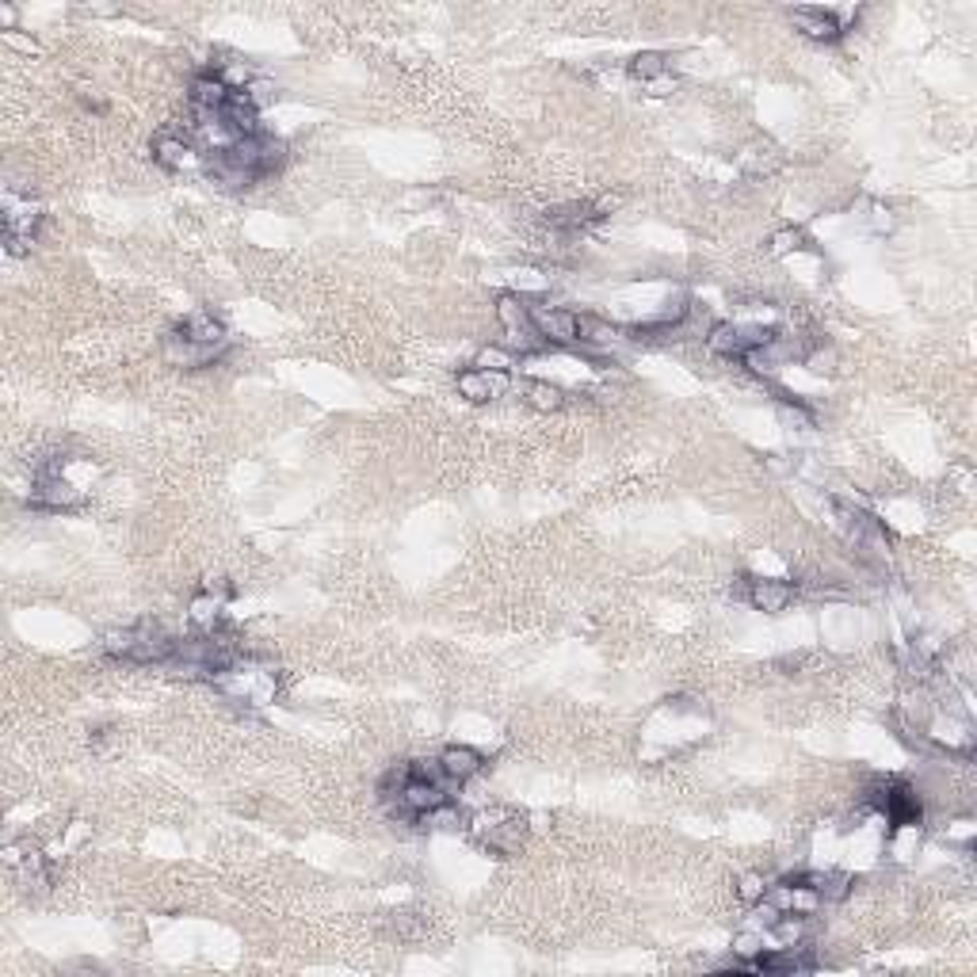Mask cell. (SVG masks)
Segmentation results:
<instances>
[{
  "instance_id": "obj_1",
  "label": "cell",
  "mask_w": 977,
  "mask_h": 977,
  "mask_svg": "<svg viewBox=\"0 0 977 977\" xmlns=\"http://www.w3.org/2000/svg\"><path fill=\"white\" fill-rule=\"evenodd\" d=\"M379 798L387 802L390 818L417 824L455 802V783L443 775L439 760H406L387 772L379 783Z\"/></svg>"
},
{
  "instance_id": "obj_6",
  "label": "cell",
  "mask_w": 977,
  "mask_h": 977,
  "mask_svg": "<svg viewBox=\"0 0 977 977\" xmlns=\"http://www.w3.org/2000/svg\"><path fill=\"white\" fill-rule=\"evenodd\" d=\"M42 206L31 199V192H20L16 184L4 187V248L8 256H27L31 245L39 241L42 229Z\"/></svg>"
},
{
  "instance_id": "obj_25",
  "label": "cell",
  "mask_w": 977,
  "mask_h": 977,
  "mask_svg": "<svg viewBox=\"0 0 977 977\" xmlns=\"http://www.w3.org/2000/svg\"><path fill=\"white\" fill-rule=\"evenodd\" d=\"M802 248H810V237L802 229H779L772 237V256H791L802 253Z\"/></svg>"
},
{
  "instance_id": "obj_3",
  "label": "cell",
  "mask_w": 977,
  "mask_h": 977,
  "mask_svg": "<svg viewBox=\"0 0 977 977\" xmlns=\"http://www.w3.org/2000/svg\"><path fill=\"white\" fill-rule=\"evenodd\" d=\"M176 645L180 638H173L165 626L154 618H141V623L107 634L104 653L115 661H130V665H168L176 657Z\"/></svg>"
},
{
  "instance_id": "obj_10",
  "label": "cell",
  "mask_w": 977,
  "mask_h": 977,
  "mask_svg": "<svg viewBox=\"0 0 977 977\" xmlns=\"http://www.w3.org/2000/svg\"><path fill=\"white\" fill-rule=\"evenodd\" d=\"M497 317H500V329H505L508 348H512V352L535 355V352H546V348H550L539 336V329H535L531 306H527L519 294H500V299H497Z\"/></svg>"
},
{
  "instance_id": "obj_17",
  "label": "cell",
  "mask_w": 977,
  "mask_h": 977,
  "mask_svg": "<svg viewBox=\"0 0 977 977\" xmlns=\"http://www.w3.org/2000/svg\"><path fill=\"white\" fill-rule=\"evenodd\" d=\"M745 599L756 612L764 615H779L791 607L794 599V585L791 580H779V577H749L745 580Z\"/></svg>"
},
{
  "instance_id": "obj_9",
  "label": "cell",
  "mask_w": 977,
  "mask_h": 977,
  "mask_svg": "<svg viewBox=\"0 0 977 977\" xmlns=\"http://www.w3.org/2000/svg\"><path fill=\"white\" fill-rule=\"evenodd\" d=\"M775 336L772 325H760V321H719V325L711 329V336H706V344H711L714 355H722V360H741L745 363L756 348H764L768 340Z\"/></svg>"
},
{
  "instance_id": "obj_7",
  "label": "cell",
  "mask_w": 977,
  "mask_h": 977,
  "mask_svg": "<svg viewBox=\"0 0 977 977\" xmlns=\"http://www.w3.org/2000/svg\"><path fill=\"white\" fill-rule=\"evenodd\" d=\"M867 805L882 813L893 832L917 829L920 818H925V805H920L917 787L901 783V779H878L871 791H867Z\"/></svg>"
},
{
  "instance_id": "obj_4",
  "label": "cell",
  "mask_w": 977,
  "mask_h": 977,
  "mask_svg": "<svg viewBox=\"0 0 977 977\" xmlns=\"http://www.w3.org/2000/svg\"><path fill=\"white\" fill-rule=\"evenodd\" d=\"M214 687L237 706H267L280 695V672L264 665V661L241 653L229 668H222L218 676H214Z\"/></svg>"
},
{
  "instance_id": "obj_28",
  "label": "cell",
  "mask_w": 977,
  "mask_h": 977,
  "mask_svg": "<svg viewBox=\"0 0 977 977\" xmlns=\"http://www.w3.org/2000/svg\"><path fill=\"white\" fill-rule=\"evenodd\" d=\"M958 829H947V844H958V848H970L974 840V821H955Z\"/></svg>"
},
{
  "instance_id": "obj_13",
  "label": "cell",
  "mask_w": 977,
  "mask_h": 977,
  "mask_svg": "<svg viewBox=\"0 0 977 977\" xmlns=\"http://www.w3.org/2000/svg\"><path fill=\"white\" fill-rule=\"evenodd\" d=\"M531 317H535V329H539V336L550 348H573V344H580V317H577V313L558 310V306H531Z\"/></svg>"
},
{
  "instance_id": "obj_22",
  "label": "cell",
  "mask_w": 977,
  "mask_h": 977,
  "mask_svg": "<svg viewBox=\"0 0 977 977\" xmlns=\"http://www.w3.org/2000/svg\"><path fill=\"white\" fill-rule=\"evenodd\" d=\"M176 329H180L184 336H192V340H203V344H229L226 325H222V321L214 317V313H206V310L192 313V317H184Z\"/></svg>"
},
{
  "instance_id": "obj_8",
  "label": "cell",
  "mask_w": 977,
  "mask_h": 977,
  "mask_svg": "<svg viewBox=\"0 0 977 977\" xmlns=\"http://www.w3.org/2000/svg\"><path fill=\"white\" fill-rule=\"evenodd\" d=\"M470 832L481 848L492 851V856H516L527 840V818L516 810H481L473 813Z\"/></svg>"
},
{
  "instance_id": "obj_5",
  "label": "cell",
  "mask_w": 977,
  "mask_h": 977,
  "mask_svg": "<svg viewBox=\"0 0 977 977\" xmlns=\"http://www.w3.org/2000/svg\"><path fill=\"white\" fill-rule=\"evenodd\" d=\"M66 466H69L66 455H53V459H47L35 470L31 497H27V505L35 512H77L85 505L88 492L74 478H66Z\"/></svg>"
},
{
  "instance_id": "obj_24",
  "label": "cell",
  "mask_w": 977,
  "mask_h": 977,
  "mask_svg": "<svg viewBox=\"0 0 977 977\" xmlns=\"http://www.w3.org/2000/svg\"><path fill=\"white\" fill-rule=\"evenodd\" d=\"M470 367H486V371H505V374H512V367H516V352H512V348H481L478 360H473Z\"/></svg>"
},
{
  "instance_id": "obj_16",
  "label": "cell",
  "mask_w": 977,
  "mask_h": 977,
  "mask_svg": "<svg viewBox=\"0 0 977 977\" xmlns=\"http://www.w3.org/2000/svg\"><path fill=\"white\" fill-rule=\"evenodd\" d=\"M791 23L805 35V39H813V42H837L840 35H844V16L832 12V8H818V4L794 8Z\"/></svg>"
},
{
  "instance_id": "obj_14",
  "label": "cell",
  "mask_w": 977,
  "mask_h": 977,
  "mask_svg": "<svg viewBox=\"0 0 977 977\" xmlns=\"http://www.w3.org/2000/svg\"><path fill=\"white\" fill-rule=\"evenodd\" d=\"M508 382H512V374L505 371H486V367H466V371L455 379V387H459V393L470 406H489V401H497L500 393L508 390Z\"/></svg>"
},
{
  "instance_id": "obj_11",
  "label": "cell",
  "mask_w": 977,
  "mask_h": 977,
  "mask_svg": "<svg viewBox=\"0 0 977 977\" xmlns=\"http://www.w3.org/2000/svg\"><path fill=\"white\" fill-rule=\"evenodd\" d=\"M229 352V344H203V340H192L184 336L180 329H173V333L165 336V360L173 367H180V371H203V367H214L222 363Z\"/></svg>"
},
{
  "instance_id": "obj_19",
  "label": "cell",
  "mask_w": 977,
  "mask_h": 977,
  "mask_svg": "<svg viewBox=\"0 0 977 977\" xmlns=\"http://www.w3.org/2000/svg\"><path fill=\"white\" fill-rule=\"evenodd\" d=\"M149 149H154L157 165L168 168V173H184V168L195 165V146L187 138H180V134H157Z\"/></svg>"
},
{
  "instance_id": "obj_27",
  "label": "cell",
  "mask_w": 977,
  "mask_h": 977,
  "mask_svg": "<svg viewBox=\"0 0 977 977\" xmlns=\"http://www.w3.org/2000/svg\"><path fill=\"white\" fill-rule=\"evenodd\" d=\"M764 890H768V882L760 875H745V878H741V886H737L741 901H749V905H756L760 898H764Z\"/></svg>"
},
{
  "instance_id": "obj_12",
  "label": "cell",
  "mask_w": 977,
  "mask_h": 977,
  "mask_svg": "<svg viewBox=\"0 0 977 977\" xmlns=\"http://www.w3.org/2000/svg\"><path fill=\"white\" fill-rule=\"evenodd\" d=\"M4 863H8V871H12L16 886H23V890H47L50 886V859L42 856V848H35L31 840H23V844H8Z\"/></svg>"
},
{
  "instance_id": "obj_23",
  "label": "cell",
  "mask_w": 977,
  "mask_h": 977,
  "mask_svg": "<svg viewBox=\"0 0 977 977\" xmlns=\"http://www.w3.org/2000/svg\"><path fill=\"white\" fill-rule=\"evenodd\" d=\"M519 393H524L527 406L539 409V412H558L561 406H566V390L550 387V382H543V379H527Z\"/></svg>"
},
{
  "instance_id": "obj_21",
  "label": "cell",
  "mask_w": 977,
  "mask_h": 977,
  "mask_svg": "<svg viewBox=\"0 0 977 977\" xmlns=\"http://www.w3.org/2000/svg\"><path fill=\"white\" fill-rule=\"evenodd\" d=\"M821 901H844L851 893V875L848 871H805L798 875Z\"/></svg>"
},
{
  "instance_id": "obj_26",
  "label": "cell",
  "mask_w": 977,
  "mask_h": 977,
  "mask_svg": "<svg viewBox=\"0 0 977 977\" xmlns=\"http://www.w3.org/2000/svg\"><path fill=\"white\" fill-rule=\"evenodd\" d=\"M241 96H245V100L260 111V107L275 104V96H280V85H275V80H267V77H253V85H248Z\"/></svg>"
},
{
  "instance_id": "obj_15",
  "label": "cell",
  "mask_w": 977,
  "mask_h": 977,
  "mask_svg": "<svg viewBox=\"0 0 977 977\" xmlns=\"http://www.w3.org/2000/svg\"><path fill=\"white\" fill-rule=\"evenodd\" d=\"M233 596V588L226 585V577H218V580H206V585L195 592V599H192V607H187V618H192V626L195 631H214V626H218V618H222V607H226V599Z\"/></svg>"
},
{
  "instance_id": "obj_18",
  "label": "cell",
  "mask_w": 977,
  "mask_h": 977,
  "mask_svg": "<svg viewBox=\"0 0 977 977\" xmlns=\"http://www.w3.org/2000/svg\"><path fill=\"white\" fill-rule=\"evenodd\" d=\"M436 760H439L443 775L451 779L455 787L470 783V779L481 775V768H486V756H481L478 749H470V745H447Z\"/></svg>"
},
{
  "instance_id": "obj_20",
  "label": "cell",
  "mask_w": 977,
  "mask_h": 977,
  "mask_svg": "<svg viewBox=\"0 0 977 977\" xmlns=\"http://www.w3.org/2000/svg\"><path fill=\"white\" fill-rule=\"evenodd\" d=\"M668 61L672 58H668V53H661V50L634 53V58H631V77L642 80V85H649V88H661V85H668V74H672Z\"/></svg>"
},
{
  "instance_id": "obj_2",
  "label": "cell",
  "mask_w": 977,
  "mask_h": 977,
  "mask_svg": "<svg viewBox=\"0 0 977 977\" xmlns=\"http://www.w3.org/2000/svg\"><path fill=\"white\" fill-rule=\"evenodd\" d=\"M286 160V146L275 134L260 130L253 138L233 141L229 149H218V154H206V173L214 176V184L229 187V192H241V187H253L260 180H267L272 173H280Z\"/></svg>"
}]
</instances>
